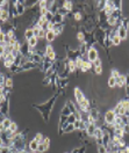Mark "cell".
I'll return each instance as SVG.
<instances>
[{"label":"cell","instance_id":"obj_28","mask_svg":"<svg viewBox=\"0 0 129 153\" xmlns=\"http://www.w3.org/2000/svg\"><path fill=\"white\" fill-rule=\"evenodd\" d=\"M121 103H122V107H123V108L128 111V110H129V100H123V101H121Z\"/></svg>","mask_w":129,"mask_h":153},{"label":"cell","instance_id":"obj_35","mask_svg":"<svg viewBox=\"0 0 129 153\" xmlns=\"http://www.w3.org/2000/svg\"><path fill=\"white\" fill-rule=\"evenodd\" d=\"M0 74H1V70H0Z\"/></svg>","mask_w":129,"mask_h":153},{"label":"cell","instance_id":"obj_4","mask_svg":"<svg viewBox=\"0 0 129 153\" xmlns=\"http://www.w3.org/2000/svg\"><path fill=\"white\" fill-rule=\"evenodd\" d=\"M73 95H75V99L76 101H77V103H80V102H83L85 100V95H84V92L80 89V88L76 87L75 89H73Z\"/></svg>","mask_w":129,"mask_h":153},{"label":"cell","instance_id":"obj_1","mask_svg":"<svg viewBox=\"0 0 129 153\" xmlns=\"http://www.w3.org/2000/svg\"><path fill=\"white\" fill-rule=\"evenodd\" d=\"M44 55H45V58H47V59H49L50 62H52V63L57 59V54H56V50H55L54 46H52L51 44H47V45H45Z\"/></svg>","mask_w":129,"mask_h":153},{"label":"cell","instance_id":"obj_23","mask_svg":"<svg viewBox=\"0 0 129 153\" xmlns=\"http://www.w3.org/2000/svg\"><path fill=\"white\" fill-rule=\"evenodd\" d=\"M45 151H48V150H47V147L43 145V143L39 144V147H37V152H39V153H44Z\"/></svg>","mask_w":129,"mask_h":153},{"label":"cell","instance_id":"obj_19","mask_svg":"<svg viewBox=\"0 0 129 153\" xmlns=\"http://www.w3.org/2000/svg\"><path fill=\"white\" fill-rule=\"evenodd\" d=\"M75 63H76L77 69H81V67H83V65H84V58L81 57V56H79V57L75 60Z\"/></svg>","mask_w":129,"mask_h":153},{"label":"cell","instance_id":"obj_27","mask_svg":"<svg viewBox=\"0 0 129 153\" xmlns=\"http://www.w3.org/2000/svg\"><path fill=\"white\" fill-rule=\"evenodd\" d=\"M120 75H121V73L119 72L117 70H113V71L111 72V77H113V78H115V79H117Z\"/></svg>","mask_w":129,"mask_h":153},{"label":"cell","instance_id":"obj_5","mask_svg":"<svg viewBox=\"0 0 129 153\" xmlns=\"http://www.w3.org/2000/svg\"><path fill=\"white\" fill-rule=\"evenodd\" d=\"M96 128H98V125H96L95 123H94V124H87L86 130H85L86 135L88 136V137H93L94 132H95V130H96Z\"/></svg>","mask_w":129,"mask_h":153},{"label":"cell","instance_id":"obj_3","mask_svg":"<svg viewBox=\"0 0 129 153\" xmlns=\"http://www.w3.org/2000/svg\"><path fill=\"white\" fill-rule=\"evenodd\" d=\"M86 56H87V59H88V62H91V63H94V62L99 58L98 50H96L94 46H91V48H88Z\"/></svg>","mask_w":129,"mask_h":153},{"label":"cell","instance_id":"obj_12","mask_svg":"<svg viewBox=\"0 0 129 153\" xmlns=\"http://www.w3.org/2000/svg\"><path fill=\"white\" fill-rule=\"evenodd\" d=\"M62 7L65 8L68 12H71L72 8H73V3L72 1H64V3H62Z\"/></svg>","mask_w":129,"mask_h":153},{"label":"cell","instance_id":"obj_7","mask_svg":"<svg viewBox=\"0 0 129 153\" xmlns=\"http://www.w3.org/2000/svg\"><path fill=\"white\" fill-rule=\"evenodd\" d=\"M56 34L54 33V30H48L47 31V35H45V41L47 42H49V43H51V42H54L55 39H56Z\"/></svg>","mask_w":129,"mask_h":153},{"label":"cell","instance_id":"obj_30","mask_svg":"<svg viewBox=\"0 0 129 153\" xmlns=\"http://www.w3.org/2000/svg\"><path fill=\"white\" fill-rule=\"evenodd\" d=\"M6 51V44H0V56H3Z\"/></svg>","mask_w":129,"mask_h":153},{"label":"cell","instance_id":"obj_22","mask_svg":"<svg viewBox=\"0 0 129 153\" xmlns=\"http://www.w3.org/2000/svg\"><path fill=\"white\" fill-rule=\"evenodd\" d=\"M75 131V125L73 124H68L65 126V129H64V133H71V132Z\"/></svg>","mask_w":129,"mask_h":153},{"label":"cell","instance_id":"obj_20","mask_svg":"<svg viewBox=\"0 0 129 153\" xmlns=\"http://www.w3.org/2000/svg\"><path fill=\"white\" fill-rule=\"evenodd\" d=\"M106 21H107V23L109 24V26L114 27L115 24H116V22H117V19H115L114 16H108V18L106 19Z\"/></svg>","mask_w":129,"mask_h":153},{"label":"cell","instance_id":"obj_17","mask_svg":"<svg viewBox=\"0 0 129 153\" xmlns=\"http://www.w3.org/2000/svg\"><path fill=\"white\" fill-rule=\"evenodd\" d=\"M121 41H122V39H121L120 36L116 34V35H114V36H113V39H112V45H115V46H117V45L121 44Z\"/></svg>","mask_w":129,"mask_h":153},{"label":"cell","instance_id":"obj_16","mask_svg":"<svg viewBox=\"0 0 129 153\" xmlns=\"http://www.w3.org/2000/svg\"><path fill=\"white\" fill-rule=\"evenodd\" d=\"M13 79L9 78V77H6V80H5V84H4V86H5V88L6 89H11V88L13 87Z\"/></svg>","mask_w":129,"mask_h":153},{"label":"cell","instance_id":"obj_10","mask_svg":"<svg viewBox=\"0 0 129 153\" xmlns=\"http://www.w3.org/2000/svg\"><path fill=\"white\" fill-rule=\"evenodd\" d=\"M54 33L56 34V36H59L60 34L64 31V26L63 24H55V27H54Z\"/></svg>","mask_w":129,"mask_h":153},{"label":"cell","instance_id":"obj_8","mask_svg":"<svg viewBox=\"0 0 129 153\" xmlns=\"http://www.w3.org/2000/svg\"><path fill=\"white\" fill-rule=\"evenodd\" d=\"M28 42V45H29L30 48H37V45H39V42H40V39L37 38V37H31L30 39H28L27 41Z\"/></svg>","mask_w":129,"mask_h":153},{"label":"cell","instance_id":"obj_33","mask_svg":"<svg viewBox=\"0 0 129 153\" xmlns=\"http://www.w3.org/2000/svg\"><path fill=\"white\" fill-rule=\"evenodd\" d=\"M70 153H79V147H77V148H75V150H72Z\"/></svg>","mask_w":129,"mask_h":153},{"label":"cell","instance_id":"obj_21","mask_svg":"<svg viewBox=\"0 0 129 153\" xmlns=\"http://www.w3.org/2000/svg\"><path fill=\"white\" fill-rule=\"evenodd\" d=\"M33 139H35L39 144H41V143H43V139H44V136L42 135V133H40V132H37L35 136H34V138Z\"/></svg>","mask_w":129,"mask_h":153},{"label":"cell","instance_id":"obj_14","mask_svg":"<svg viewBox=\"0 0 129 153\" xmlns=\"http://www.w3.org/2000/svg\"><path fill=\"white\" fill-rule=\"evenodd\" d=\"M31 37H34L33 28H28V29H26V31H24V39L28 41V39H30Z\"/></svg>","mask_w":129,"mask_h":153},{"label":"cell","instance_id":"obj_34","mask_svg":"<svg viewBox=\"0 0 129 153\" xmlns=\"http://www.w3.org/2000/svg\"><path fill=\"white\" fill-rule=\"evenodd\" d=\"M3 33V27H1V26H0V34Z\"/></svg>","mask_w":129,"mask_h":153},{"label":"cell","instance_id":"obj_6","mask_svg":"<svg viewBox=\"0 0 129 153\" xmlns=\"http://www.w3.org/2000/svg\"><path fill=\"white\" fill-rule=\"evenodd\" d=\"M37 147H39V143L35 139H31L28 143V150H29V152H31V153L37 152Z\"/></svg>","mask_w":129,"mask_h":153},{"label":"cell","instance_id":"obj_18","mask_svg":"<svg viewBox=\"0 0 129 153\" xmlns=\"http://www.w3.org/2000/svg\"><path fill=\"white\" fill-rule=\"evenodd\" d=\"M107 85H108V87H111V88L116 87V79L113 78V77H109L107 80Z\"/></svg>","mask_w":129,"mask_h":153},{"label":"cell","instance_id":"obj_11","mask_svg":"<svg viewBox=\"0 0 129 153\" xmlns=\"http://www.w3.org/2000/svg\"><path fill=\"white\" fill-rule=\"evenodd\" d=\"M13 121L9 118V117H5V118H3V121H1V123H3L4 128H5V130H8L9 129V126H11V124H12Z\"/></svg>","mask_w":129,"mask_h":153},{"label":"cell","instance_id":"obj_26","mask_svg":"<svg viewBox=\"0 0 129 153\" xmlns=\"http://www.w3.org/2000/svg\"><path fill=\"white\" fill-rule=\"evenodd\" d=\"M102 71H104V69H102V66H95L94 67V73L98 75L102 74Z\"/></svg>","mask_w":129,"mask_h":153},{"label":"cell","instance_id":"obj_9","mask_svg":"<svg viewBox=\"0 0 129 153\" xmlns=\"http://www.w3.org/2000/svg\"><path fill=\"white\" fill-rule=\"evenodd\" d=\"M117 35L120 36L121 39H126L127 38V29L121 26V27L117 29Z\"/></svg>","mask_w":129,"mask_h":153},{"label":"cell","instance_id":"obj_29","mask_svg":"<svg viewBox=\"0 0 129 153\" xmlns=\"http://www.w3.org/2000/svg\"><path fill=\"white\" fill-rule=\"evenodd\" d=\"M81 18H83V15H81V13H79V12H76L75 14H73V19H75L76 21H80Z\"/></svg>","mask_w":129,"mask_h":153},{"label":"cell","instance_id":"obj_15","mask_svg":"<svg viewBox=\"0 0 129 153\" xmlns=\"http://www.w3.org/2000/svg\"><path fill=\"white\" fill-rule=\"evenodd\" d=\"M71 114H72V113H71V110L69 109V107H68L66 105H64L63 107H62V110H60V115H64V116L69 117Z\"/></svg>","mask_w":129,"mask_h":153},{"label":"cell","instance_id":"obj_24","mask_svg":"<svg viewBox=\"0 0 129 153\" xmlns=\"http://www.w3.org/2000/svg\"><path fill=\"white\" fill-rule=\"evenodd\" d=\"M43 145L47 147V150H49V147H50V138H49V137H44V139H43Z\"/></svg>","mask_w":129,"mask_h":153},{"label":"cell","instance_id":"obj_13","mask_svg":"<svg viewBox=\"0 0 129 153\" xmlns=\"http://www.w3.org/2000/svg\"><path fill=\"white\" fill-rule=\"evenodd\" d=\"M68 67H69V72L70 73H76L77 66H76L75 60H69V63H68Z\"/></svg>","mask_w":129,"mask_h":153},{"label":"cell","instance_id":"obj_31","mask_svg":"<svg viewBox=\"0 0 129 153\" xmlns=\"http://www.w3.org/2000/svg\"><path fill=\"white\" fill-rule=\"evenodd\" d=\"M93 66L94 67H95V66H102V60L100 59V58H98V59L93 63Z\"/></svg>","mask_w":129,"mask_h":153},{"label":"cell","instance_id":"obj_2","mask_svg":"<svg viewBox=\"0 0 129 153\" xmlns=\"http://www.w3.org/2000/svg\"><path fill=\"white\" fill-rule=\"evenodd\" d=\"M115 118H116V114L114 113L113 109H109V110H107L105 113L104 122H105V124H107V125H112V124H114Z\"/></svg>","mask_w":129,"mask_h":153},{"label":"cell","instance_id":"obj_32","mask_svg":"<svg viewBox=\"0 0 129 153\" xmlns=\"http://www.w3.org/2000/svg\"><path fill=\"white\" fill-rule=\"evenodd\" d=\"M80 122L81 121H76L75 123H73V125H75V130H79V128H80Z\"/></svg>","mask_w":129,"mask_h":153},{"label":"cell","instance_id":"obj_25","mask_svg":"<svg viewBox=\"0 0 129 153\" xmlns=\"http://www.w3.org/2000/svg\"><path fill=\"white\" fill-rule=\"evenodd\" d=\"M108 150H107V147L104 146V145H99L98 146V153H107Z\"/></svg>","mask_w":129,"mask_h":153}]
</instances>
